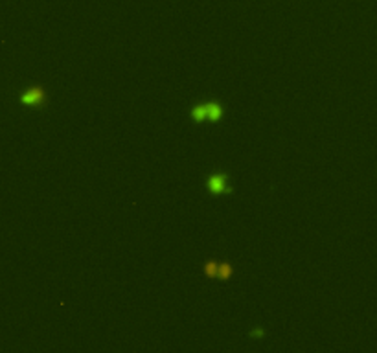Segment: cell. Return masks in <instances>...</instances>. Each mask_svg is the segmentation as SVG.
<instances>
[{"mask_svg":"<svg viewBox=\"0 0 377 353\" xmlns=\"http://www.w3.org/2000/svg\"><path fill=\"white\" fill-rule=\"evenodd\" d=\"M48 101V96H46V90L43 87H30L26 88L22 94H20V103L24 107H31V109H43L44 105Z\"/></svg>","mask_w":377,"mask_h":353,"instance_id":"1","label":"cell"},{"mask_svg":"<svg viewBox=\"0 0 377 353\" xmlns=\"http://www.w3.org/2000/svg\"><path fill=\"white\" fill-rule=\"evenodd\" d=\"M189 116H191V120H193L195 123L206 122V103H199V105H195V107H191Z\"/></svg>","mask_w":377,"mask_h":353,"instance_id":"4","label":"cell"},{"mask_svg":"<svg viewBox=\"0 0 377 353\" xmlns=\"http://www.w3.org/2000/svg\"><path fill=\"white\" fill-rule=\"evenodd\" d=\"M234 274V267L228 262H219V280H230V276Z\"/></svg>","mask_w":377,"mask_h":353,"instance_id":"6","label":"cell"},{"mask_svg":"<svg viewBox=\"0 0 377 353\" xmlns=\"http://www.w3.org/2000/svg\"><path fill=\"white\" fill-rule=\"evenodd\" d=\"M226 180H228V175L226 173H213V175L208 176V180H206V188L208 191L212 195H228L232 193V189L228 188V184H226Z\"/></svg>","mask_w":377,"mask_h":353,"instance_id":"2","label":"cell"},{"mask_svg":"<svg viewBox=\"0 0 377 353\" xmlns=\"http://www.w3.org/2000/svg\"><path fill=\"white\" fill-rule=\"evenodd\" d=\"M225 114L223 105L219 101H208L206 103V122H221V118Z\"/></svg>","mask_w":377,"mask_h":353,"instance_id":"3","label":"cell"},{"mask_svg":"<svg viewBox=\"0 0 377 353\" xmlns=\"http://www.w3.org/2000/svg\"><path fill=\"white\" fill-rule=\"evenodd\" d=\"M202 268H204V274H206L208 278H219V262L208 260Z\"/></svg>","mask_w":377,"mask_h":353,"instance_id":"5","label":"cell"}]
</instances>
